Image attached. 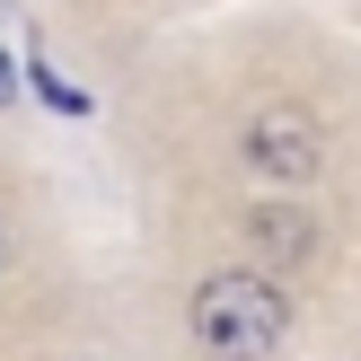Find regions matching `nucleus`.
Listing matches in <instances>:
<instances>
[{
	"label": "nucleus",
	"instance_id": "nucleus-3",
	"mask_svg": "<svg viewBox=\"0 0 361 361\" xmlns=\"http://www.w3.org/2000/svg\"><path fill=\"white\" fill-rule=\"evenodd\" d=\"M256 247L264 256H309V221L300 212H256Z\"/></svg>",
	"mask_w": 361,
	"mask_h": 361
},
{
	"label": "nucleus",
	"instance_id": "nucleus-2",
	"mask_svg": "<svg viewBox=\"0 0 361 361\" xmlns=\"http://www.w3.org/2000/svg\"><path fill=\"white\" fill-rule=\"evenodd\" d=\"M247 159H256L264 176H317L326 168V133H317L300 106H274V115H256V133H247Z\"/></svg>",
	"mask_w": 361,
	"mask_h": 361
},
{
	"label": "nucleus",
	"instance_id": "nucleus-1",
	"mask_svg": "<svg viewBox=\"0 0 361 361\" xmlns=\"http://www.w3.org/2000/svg\"><path fill=\"white\" fill-rule=\"evenodd\" d=\"M282 326H291V300L264 274H212L203 291H194V335L221 361H264L282 344Z\"/></svg>",
	"mask_w": 361,
	"mask_h": 361
}]
</instances>
